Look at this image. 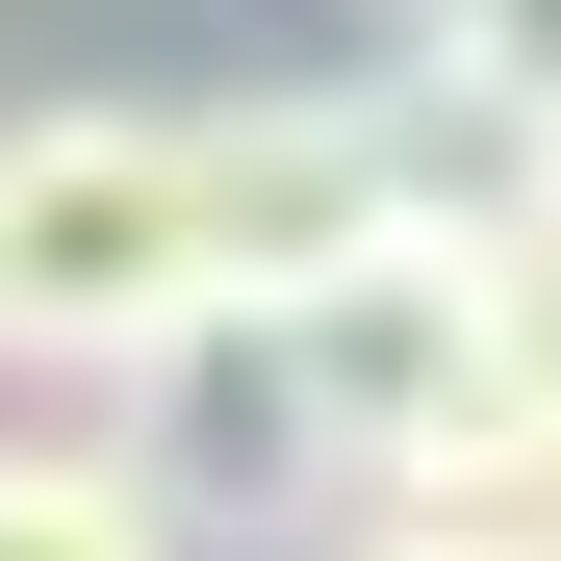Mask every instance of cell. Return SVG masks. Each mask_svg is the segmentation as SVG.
Masks as SVG:
<instances>
[{
	"instance_id": "cell-5",
	"label": "cell",
	"mask_w": 561,
	"mask_h": 561,
	"mask_svg": "<svg viewBox=\"0 0 561 561\" xmlns=\"http://www.w3.org/2000/svg\"><path fill=\"white\" fill-rule=\"evenodd\" d=\"M0 561H205L128 434H0Z\"/></svg>"
},
{
	"instance_id": "cell-7",
	"label": "cell",
	"mask_w": 561,
	"mask_h": 561,
	"mask_svg": "<svg viewBox=\"0 0 561 561\" xmlns=\"http://www.w3.org/2000/svg\"><path fill=\"white\" fill-rule=\"evenodd\" d=\"M459 511H511V536L561 561V409H536V434H511V459H485V485H459Z\"/></svg>"
},
{
	"instance_id": "cell-6",
	"label": "cell",
	"mask_w": 561,
	"mask_h": 561,
	"mask_svg": "<svg viewBox=\"0 0 561 561\" xmlns=\"http://www.w3.org/2000/svg\"><path fill=\"white\" fill-rule=\"evenodd\" d=\"M332 561H536V536H511V511H434V485H357Z\"/></svg>"
},
{
	"instance_id": "cell-3",
	"label": "cell",
	"mask_w": 561,
	"mask_h": 561,
	"mask_svg": "<svg viewBox=\"0 0 561 561\" xmlns=\"http://www.w3.org/2000/svg\"><path fill=\"white\" fill-rule=\"evenodd\" d=\"M434 77H280V103H179V153H205V280L230 307H307L332 255H383L434 205Z\"/></svg>"
},
{
	"instance_id": "cell-4",
	"label": "cell",
	"mask_w": 561,
	"mask_h": 561,
	"mask_svg": "<svg viewBox=\"0 0 561 561\" xmlns=\"http://www.w3.org/2000/svg\"><path fill=\"white\" fill-rule=\"evenodd\" d=\"M103 434L179 485V536H255V511H332V409H307V332L280 307H179L128 383H103Z\"/></svg>"
},
{
	"instance_id": "cell-1",
	"label": "cell",
	"mask_w": 561,
	"mask_h": 561,
	"mask_svg": "<svg viewBox=\"0 0 561 561\" xmlns=\"http://www.w3.org/2000/svg\"><path fill=\"white\" fill-rule=\"evenodd\" d=\"M179 307H230V280H205V153H179V103H0V357L103 409Z\"/></svg>"
},
{
	"instance_id": "cell-2",
	"label": "cell",
	"mask_w": 561,
	"mask_h": 561,
	"mask_svg": "<svg viewBox=\"0 0 561 561\" xmlns=\"http://www.w3.org/2000/svg\"><path fill=\"white\" fill-rule=\"evenodd\" d=\"M280 332H307V409H332V485H485V459L561 409L536 383V357H511V307H485V255H459V179H434V205L383 230V255H332L307 280V307H280Z\"/></svg>"
},
{
	"instance_id": "cell-8",
	"label": "cell",
	"mask_w": 561,
	"mask_h": 561,
	"mask_svg": "<svg viewBox=\"0 0 561 561\" xmlns=\"http://www.w3.org/2000/svg\"><path fill=\"white\" fill-rule=\"evenodd\" d=\"M383 26H409V51H459V0H383Z\"/></svg>"
}]
</instances>
